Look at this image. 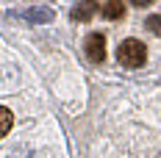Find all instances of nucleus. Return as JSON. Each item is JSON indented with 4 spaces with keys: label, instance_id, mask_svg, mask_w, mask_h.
I'll use <instances>...</instances> for the list:
<instances>
[{
    "label": "nucleus",
    "instance_id": "1",
    "mask_svg": "<svg viewBox=\"0 0 161 158\" xmlns=\"http://www.w3.org/2000/svg\"><path fill=\"white\" fill-rule=\"evenodd\" d=\"M147 58V47L139 42V39H125L119 50H117V61L122 64V67H128V69H136V67H142Z\"/></svg>",
    "mask_w": 161,
    "mask_h": 158
},
{
    "label": "nucleus",
    "instance_id": "2",
    "mask_svg": "<svg viewBox=\"0 0 161 158\" xmlns=\"http://www.w3.org/2000/svg\"><path fill=\"white\" fill-rule=\"evenodd\" d=\"M86 56H89V61H106V39H103V33H89L86 36Z\"/></svg>",
    "mask_w": 161,
    "mask_h": 158
},
{
    "label": "nucleus",
    "instance_id": "3",
    "mask_svg": "<svg viewBox=\"0 0 161 158\" xmlns=\"http://www.w3.org/2000/svg\"><path fill=\"white\" fill-rule=\"evenodd\" d=\"M22 17H25L28 22H53V19H56L53 8H47V6H36V8H28V11H22Z\"/></svg>",
    "mask_w": 161,
    "mask_h": 158
},
{
    "label": "nucleus",
    "instance_id": "4",
    "mask_svg": "<svg viewBox=\"0 0 161 158\" xmlns=\"http://www.w3.org/2000/svg\"><path fill=\"white\" fill-rule=\"evenodd\" d=\"M95 11H100V6H97V3H80V6L72 8V19H75V22H86Z\"/></svg>",
    "mask_w": 161,
    "mask_h": 158
},
{
    "label": "nucleus",
    "instance_id": "5",
    "mask_svg": "<svg viewBox=\"0 0 161 158\" xmlns=\"http://www.w3.org/2000/svg\"><path fill=\"white\" fill-rule=\"evenodd\" d=\"M100 11H103V17L117 19V17L125 14V6H122V3H117V0H111V3H103V6H100Z\"/></svg>",
    "mask_w": 161,
    "mask_h": 158
},
{
    "label": "nucleus",
    "instance_id": "6",
    "mask_svg": "<svg viewBox=\"0 0 161 158\" xmlns=\"http://www.w3.org/2000/svg\"><path fill=\"white\" fill-rule=\"evenodd\" d=\"M11 125H14V114H11L8 108H3V106H0V139L11 130Z\"/></svg>",
    "mask_w": 161,
    "mask_h": 158
},
{
    "label": "nucleus",
    "instance_id": "7",
    "mask_svg": "<svg viewBox=\"0 0 161 158\" xmlns=\"http://www.w3.org/2000/svg\"><path fill=\"white\" fill-rule=\"evenodd\" d=\"M147 28H150V31L153 33H158L161 36V17H147V22H145Z\"/></svg>",
    "mask_w": 161,
    "mask_h": 158
}]
</instances>
